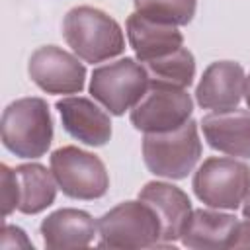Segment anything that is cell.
<instances>
[{"instance_id": "6da1fadb", "label": "cell", "mask_w": 250, "mask_h": 250, "mask_svg": "<svg viewBox=\"0 0 250 250\" xmlns=\"http://www.w3.org/2000/svg\"><path fill=\"white\" fill-rule=\"evenodd\" d=\"M62 37L84 62H104L125 51L121 25L104 10L76 6L62 20Z\"/></svg>"}, {"instance_id": "7c38bea8", "label": "cell", "mask_w": 250, "mask_h": 250, "mask_svg": "<svg viewBox=\"0 0 250 250\" xmlns=\"http://www.w3.org/2000/svg\"><path fill=\"white\" fill-rule=\"evenodd\" d=\"M139 199L148 203L156 213L162 229V246L180 240L182 230L193 211L188 193L166 182H148L145 188H141Z\"/></svg>"}, {"instance_id": "8fae6325", "label": "cell", "mask_w": 250, "mask_h": 250, "mask_svg": "<svg viewBox=\"0 0 250 250\" xmlns=\"http://www.w3.org/2000/svg\"><path fill=\"white\" fill-rule=\"evenodd\" d=\"M64 131L88 146H104L111 139L109 115L90 98L68 96L57 102Z\"/></svg>"}, {"instance_id": "3957f363", "label": "cell", "mask_w": 250, "mask_h": 250, "mask_svg": "<svg viewBox=\"0 0 250 250\" xmlns=\"http://www.w3.org/2000/svg\"><path fill=\"white\" fill-rule=\"evenodd\" d=\"M201 158L197 123L189 119L178 129L145 133L143 160L150 174L166 180H184Z\"/></svg>"}, {"instance_id": "603a6c76", "label": "cell", "mask_w": 250, "mask_h": 250, "mask_svg": "<svg viewBox=\"0 0 250 250\" xmlns=\"http://www.w3.org/2000/svg\"><path fill=\"white\" fill-rule=\"evenodd\" d=\"M242 215H244V219H250V189L242 201Z\"/></svg>"}, {"instance_id": "e0dca14e", "label": "cell", "mask_w": 250, "mask_h": 250, "mask_svg": "<svg viewBox=\"0 0 250 250\" xmlns=\"http://www.w3.org/2000/svg\"><path fill=\"white\" fill-rule=\"evenodd\" d=\"M18 182V211L23 215H37L51 207L57 197V180L51 170L39 162L20 164L14 168Z\"/></svg>"}, {"instance_id": "30bf717a", "label": "cell", "mask_w": 250, "mask_h": 250, "mask_svg": "<svg viewBox=\"0 0 250 250\" xmlns=\"http://www.w3.org/2000/svg\"><path fill=\"white\" fill-rule=\"evenodd\" d=\"M246 74L234 61L211 62L195 88V102L201 109L229 111L238 107L244 96Z\"/></svg>"}, {"instance_id": "7a4b0ae2", "label": "cell", "mask_w": 250, "mask_h": 250, "mask_svg": "<svg viewBox=\"0 0 250 250\" xmlns=\"http://www.w3.org/2000/svg\"><path fill=\"white\" fill-rule=\"evenodd\" d=\"M2 145L20 158H39L53 143V119L43 98H20L6 105L0 121Z\"/></svg>"}, {"instance_id": "2e32d148", "label": "cell", "mask_w": 250, "mask_h": 250, "mask_svg": "<svg viewBox=\"0 0 250 250\" xmlns=\"http://www.w3.org/2000/svg\"><path fill=\"white\" fill-rule=\"evenodd\" d=\"M236 225L238 219L230 213H223V209H193L182 230L180 242L195 250L230 248Z\"/></svg>"}, {"instance_id": "cb8c5ba5", "label": "cell", "mask_w": 250, "mask_h": 250, "mask_svg": "<svg viewBox=\"0 0 250 250\" xmlns=\"http://www.w3.org/2000/svg\"><path fill=\"white\" fill-rule=\"evenodd\" d=\"M244 98H246V105L250 109V74L246 76V84H244Z\"/></svg>"}, {"instance_id": "44dd1931", "label": "cell", "mask_w": 250, "mask_h": 250, "mask_svg": "<svg viewBox=\"0 0 250 250\" xmlns=\"http://www.w3.org/2000/svg\"><path fill=\"white\" fill-rule=\"evenodd\" d=\"M0 246L2 248H33L27 234L20 227H14V225H4Z\"/></svg>"}, {"instance_id": "d6986e66", "label": "cell", "mask_w": 250, "mask_h": 250, "mask_svg": "<svg viewBox=\"0 0 250 250\" xmlns=\"http://www.w3.org/2000/svg\"><path fill=\"white\" fill-rule=\"evenodd\" d=\"M133 6L148 20L180 27L193 20L197 0H133Z\"/></svg>"}, {"instance_id": "9a60e30c", "label": "cell", "mask_w": 250, "mask_h": 250, "mask_svg": "<svg viewBox=\"0 0 250 250\" xmlns=\"http://www.w3.org/2000/svg\"><path fill=\"white\" fill-rule=\"evenodd\" d=\"M39 232L49 250L84 248L98 234V221L82 209L64 207L47 215L39 225Z\"/></svg>"}, {"instance_id": "9c48e42d", "label": "cell", "mask_w": 250, "mask_h": 250, "mask_svg": "<svg viewBox=\"0 0 250 250\" xmlns=\"http://www.w3.org/2000/svg\"><path fill=\"white\" fill-rule=\"evenodd\" d=\"M27 74L47 94H78L84 90L86 66L80 59L57 45H45L31 53Z\"/></svg>"}, {"instance_id": "277c9868", "label": "cell", "mask_w": 250, "mask_h": 250, "mask_svg": "<svg viewBox=\"0 0 250 250\" xmlns=\"http://www.w3.org/2000/svg\"><path fill=\"white\" fill-rule=\"evenodd\" d=\"M98 244L105 248L162 246V229L152 207L141 199L123 201L98 219Z\"/></svg>"}, {"instance_id": "ba28073f", "label": "cell", "mask_w": 250, "mask_h": 250, "mask_svg": "<svg viewBox=\"0 0 250 250\" xmlns=\"http://www.w3.org/2000/svg\"><path fill=\"white\" fill-rule=\"evenodd\" d=\"M193 100L186 88L168 84H148V90L131 109L129 119L137 131L164 133L182 127L191 119Z\"/></svg>"}, {"instance_id": "4fadbf2b", "label": "cell", "mask_w": 250, "mask_h": 250, "mask_svg": "<svg viewBox=\"0 0 250 250\" xmlns=\"http://www.w3.org/2000/svg\"><path fill=\"white\" fill-rule=\"evenodd\" d=\"M127 41L139 62H148L172 55L184 47V35L176 25L160 23L133 12L125 21Z\"/></svg>"}, {"instance_id": "52a82bcc", "label": "cell", "mask_w": 250, "mask_h": 250, "mask_svg": "<svg viewBox=\"0 0 250 250\" xmlns=\"http://www.w3.org/2000/svg\"><path fill=\"white\" fill-rule=\"evenodd\" d=\"M49 164L59 189L64 195L92 201L107 193L109 174L100 156L78 146H61L51 152Z\"/></svg>"}, {"instance_id": "ffe728a7", "label": "cell", "mask_w": 250, "mask_h": 250, "mask_svg": "<svg viewBox=\"0 0 250 250\" xmlns=\"http://www.w3.org/2000/svg\"><path fill=\"white\" fill-rule=\"evenodd\" d=\"M0 182H2V217H10L18 209V182L16 172L8 164L0 166Z\"/></svg>"}, {"instance_id": "ac0fdd59", "label": "cell", "mask_w": 250, "mask_h": 250, "mask_svg": "<svg viewBox=\"0 0 250 250\" xmlns=\"http://www.w3.org/2000/svg\"><path fill=\"white\" fill-rule=\"evenodd\" d=\"M146 72L148 80L154 84H168L176 88H189L195 78V59L189 49L180 47L172 55L162 59H154L148 62H141Z\"/></svg>"}, {"instance_id": "5b68a950", "label": "cell", "mask_w": 250, "mask_h": 250, "mask_svg": "<svg viewBox=\"0 0 250 250\" xmlns=\"http://www.w3.org/2000/svg\"><path fill=\"white\" fill-rule=\"evenodd\" d=\"M191 188L203 205L236 211L250 189V168L236 158L211 156L195 170Z\"/></svg>"}, {"instance_id": "7402d4cb", "label": "cell", "mask_w": 250, "mask_h": 250, "mask_svg": "<svg viewBox=\"0 0 250 250\" xmlns=\"http://www.w3.org/2000/svg\"><path fill=\"white\" fill-rule=\"evenodd\" d=\"M230 248H250V219L238 221L230 240Z\"/></svg>"}, {"instance_id": "5bb4252c", "label": "cell", "mask_w": 250, "mask_h": 250, "mask_svg": "<svg viewBox=\"0 0 250 250\" xmlns=\"http://www.w3.org/2000/svg\"><path fill=\"white\" fill-rule=\"evenodd\" d=\"M207 145L223 154L250 158V111L229 109L211 111L201 119Z\"/></svg>"}, {"instance_id": "8992f818", "label": "cell", "mask_w": 250, "mask_h": 250, "mask_svg": "<svg viewBox=\"0 0 250 250\" xmlns=\"http://www.w3.org/2000/svg\"><path fill=\"white\" fill-rule=\"evenodd\" d=\"M148 84L150 80L146 68L139 61L125 57L94 68L90 94L111 115H123L139 104L148 90Z\"/></svg>"}]
</instances>
